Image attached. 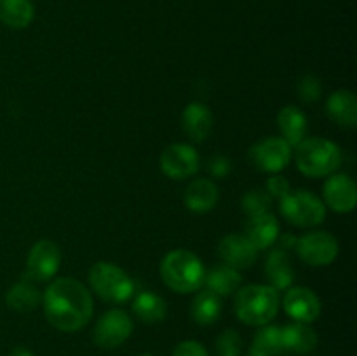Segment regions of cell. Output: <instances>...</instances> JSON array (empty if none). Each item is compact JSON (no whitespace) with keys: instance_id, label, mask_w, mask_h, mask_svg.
Listing matches in <instances>:
<instances>
[{"instance_id":"cell-1","label":"cell","mask_w":357,"mask_h":356,"mask_svg":"<svg viewBox=\"0 0 357 356\" xmlns=\"http://www.w3.org/2000/svg\"><path fill=\"white\" fill-rule=\"evenodd\" d=\"M89 290L73 278H59L44 293V313L49 323L61 332H77L93 316Z\"/></svg>"},{"instance_id":"cell-2","label":"cell","mask_w":357,"mask_h":356,"mask_svg":"<svg viewBox=\"0 0 357 356\" xmlns=\"http://www.w3.org/2000/svg\"><path fill=\"white\" fill-rule=\"evenodd\" d=\"M236 314L243 323L264 327L271 323L279 311V293L272 286L248 285L237 290L234 300Z\"/></svg>"},{"instance_id":"cell-3","label":"cell","mask_w":357,"mask_h":356,"mask_svg":"<svg viewBox=\"0 0 357 356\" xmlns=\"http://www.w3.org/2000/svg\"><path fill=\"white\" fill-rule=\"evenodd\" d=\"M162 281L178 293H190L204 285L206 271L197 255L188 250H174L160 264Z\"/></svg>"},{"instance_id":"cell-4","label":"cell","mask_w":357,"mask_h":356,"mask_svg":"<svg viewBox=\"0 0 357 356\" xmlns=\"http://www.w3.org/2000/svg\"><path fill=\"white\" fill-rule=\"evenodd\" d=\"M295 159L305 177H328L342 164V150L326 138H305L296 147Z\"/></svg>"},{"instance_id":"cell-5","label":"cell","mask_w":357,"mask_h":356,"mask_svg":"<svg viewBox=\"0 0 357 356\" xmlns=\"http://www.w3.org/2000/svg\"><path fill=\"white\" fill-rule=\"evenodd\" d=\"M89 283L94 293L110 304L128 302L135 295V283L128 272L110 262H98L89 271Z\"/></svg>"},{"instance_id":"cell-6","label":"cell","mask_w":357,"mask_h":356,"mask_svg":"<svg viewBox=\"0 0 357 356\" xmlns=\"http://www.w3.org/2000/svg\"><path fill=\"white\" fill-rule=\"evenodd\" d=\"M281 212L293 225L314 227L323 223L326 216V206L307 191L289 192L281 199Z\"/></svg>"},{"instance_id":"cell-7","label":"cell","mask_w":357,"mask_h":356,"mask_svg":"<svg viewBox=\"0 0 357 356\" xmlns=\"http://www.w3.org/2000/svg\"><path fill=\"white\" fill-rule=\"evenodd\" d=\"M132 332V320L122 309H110L98 320L93 339L103 349L119 348Z\"/></svg>"},{"instance_id":"cell-8","label":"cell","mask_w":357,"mask_h":356,"mask_svg":"<svg viewBox=\"0 0 357 356\" xmlns=\"http://www.w3.org/2000/svg\"><path fill=\"white\" fill-rule=\"evenodd\" d=\"M61 265V250L54 241L42 239L31 246L26 260V278L31 281H49Z\"/></svg>"},{"instance_id":"cell-9","label":"cell","mask_w":357,"mask_h":356,"mask_svg":"<svg viewBox=\"0 0 357 356\" xmlns=\"http://www.w3.org/2000/svg\"><path fill=\"white\" fill-rule=\"evenodd\" d=\"M296 250L303 262L314 267L328 265L337 258L338 241L330 232H309L296 241Z\"/></svg>"},{"instance_id":"cell-10","label":"cell","mask_w":357,"mask_h":356,"mask_svg":"<svg viewBox=\"0 0 357 356\" xmlns=\"http://www.w3.org/2000/svg\"><path fill=\"white\" fill-rule=\"evenodd\" d=\"M250 159L255 168L267 173H278L288 166L291 159V147L282 138H265L255 143L250 150Z\"/></svg>"},{"instance_id":"cell-11","label":"cell","mask_w":357,"mask_h":356,"mask_svg":"<svg viewBox=\"0 0 357 356\" xmlns=\"http://www.w3.org/2000/svg\"><path fill=\"white\" fill-rule=\"evenodd\" d=\"M160 170L173 180H185L199 171V154L190 145L173 143L160 154Z\"/></svg>"},{"instance_id":"cell-12","label":"cell","mask_w":357,"mask_h":356,"mask_svg":"<svg viewBox=\"0 0 357 356\" xmlns=\"http://www.w3.org/2000/svg\"><path fill=\"white\" fill-rule=\"evenodd\" d=\"M284 311L298 323H310L316 321L321 314V302L319 297L309 288L296 286L289 288L284 295Z\"/></svg>"},{"instance_id":"cell-13","label":"cell","mask_w":357,"mask_h":356,"mask_svg":"<svg viewBox=\"0 0 357 356\" xmlns=\"http://www.w3.org/2000/svg\"><path fill=\"white\" fill-rule=\"evenodd\" d=\"M218 253L225 265L237 271V269L251 267L257 260L258 250L243 234H230L220 241Z\"/></svg>"},{"instance_id":"cell-14","label":"cell","mask_w":357,"mask_h":356,"mask_svg":"<svg viewBox=\"0 0 357 356\" xmlns=\"http://www.w3.org/2000/svg\"><path fill=\"white\" fill-rule=\"evenodd\" d=\"M324 201L333 212L349 213L356 208L357 187L349 175H335L324 184Z\"/></svg>"},{"instance_id":"cell-15","label":"cell","mask_w":357,"mask_h":356,"mask_svg":"<svg viewBox=\"0 0 357 356\" xmlns=\"http://www.w3.org/2000/svg\"><path fill=\"white\" fill-rule=\"evenodd\" d=\"M183 131L190 136L194 142H204L209 136L213 128V114L206 105L190 103L181 115Z\"/></svg>"},{"instance_id":"cell-16","label":"cell","mask_w":357,"mask_h":356,"mask_svg":"<svg viewBox=\"0 0 357 356\" xmlns=\"http://www.w3.org/2000/svg\"><path fill=\"white\" fill-rule=\"evenodd\" d=\"M326 112L337 124L354 128L357 124V98L352 91L338 89L328 98Z\"/></svg>"},{"instance_id":"cell-17","label":"cell","mask_w":357,"mask_h":356,"mask_svg":"<svg viewBox=\"0 0 357 356\" xmlns=\"http://www.w3.org/2000/svg\"><path fill=\"white\" fill-rule=\"evenodd\" d=\"M279 236V223L274 215L268 212L260 213V215L251 216V220L246 225V237L253 243L257 250H265Z\"/></svg>"},{"instance_id":"cell-18","label":"cell","mask_w":357,"mask_h":356,"mask_svg":"<svg viewBox=\"0 0 357 356\" xmlns=\"http://www.w3.org/2000/svg\"><path fill=\"white\" fill-rule=\"evenodd\" d=\"M279 129L282 133V140L288 142L289 147H298L303 140L307 138L309 124L307 117L300 108L296 107H284L281 108L278 115Z\"/></svg>"},{"instance_id":"cell-19","label":"cell","mask_w":357,"mask_h":356,"mask_svg":"<svg viewBox=\"0 0 357 356\" xmlns=\"http://www.w3.org/2000/svg\"><path fill=\"white\" fill-rule=\"evenodd\" d=\"M218 188L211 180L199 178L187 187L185 192V205L195 213H206L213 209L218 202Z\"/></svg>"},{"instance_id":"cell-20","label":"cell","mask_w":357,"mask_h":356,"mask_svg":"<svg viewBox=\"0 0 357 356\" xmlns=\"http://www.w3.org/2000/svg\"><path fill=\"white\" fill-rule=\"evenodd\" d=\"M282 346L284 351L293 355H305L312 351L317 344V335L307 323H291L288 327L281 328Z\"/></svg>"},{"instance_id":"cell-21","label":"cell","mask_w":357,"mask_h":356,"mask_svg":"<svg viewBox=\"0 0 357 356\" xmlns=\"http://www.w3.org/2000/svg\"><path fill=\"white\" fill-rule=\"evenodd\" d=\"M265 274H267V279L272 288L275 290H286L293 283L295 271H293L288 253L282 248H278V250H274L268 255L267 265H265Z\"/></svg>"},{"instance_id":"cell-22","label":"cell","mask_w":357,"mask_h":356,"mask_svg":"<svg viewBox=\"0 0 357 356\" xmlns=\"http://www.w3.org/2000/svg\"><path fill=\"white\" fill-rule=\"evenodd\" d=\"M31 0H0V21L10 28H26L33 21Z\"/></svg>"},{"instance_id":"cell-23","label":"cell","mask_w":357,"mask_h":356,"mask_svg":"<svg viewBox=\"0 0 357 356\" xmlns=\"http://www.w3.org/2000/svg\"><path fill=\"white\" fill-rule=\"evenodd\" d=\"M132 311L143 323H159L166 318L167 306L162 297L152 292H142L135 297Z\"/></svg>"},{"instance_id":"cell-24","label":"cell","mask_w":357,"mask_h":356,"mask_svg":"<svg viewBox=\"0 0 357 356\" xmlns=\"http://www.w3.org/2000/svg\"><path fill=\"white\" fill-rule=\"evenodd\" d=\"M190 313L195 323L202 325V327L213 325L222 314V299L211 290H204L194 299Z\"/></svg>"},{"instance_id":"cell-25","label":"cell","mask_w":357,"mask_h":356,"mask_svg":"<svg viewBox=\"0 0 357 356\" xmlns=\"http://www.w3.org/2000/svg\"><path fill=\"white\" fill-rule=\"evenodd\" d=\"M7 306L13 307L17 313H30L38 306L40 300V293H38L37 286L33 285L31 279H23V281L16 283L13 288L7 292Z\"/></svg>"},{"instance_id":"cell-26","label":"cell","mask_w":357,"mask_h":356,"mask_svg":"<svg viewBox=\"0 0 357 356\" xmlns=\"http://www.w3.org/2000/svg\"><path fill=\"white\" fill-rule=\"evenodd\" d=\"M204 281L208 290L215 292L218 297H227L239 290L241 274L229 265H218L206 276Z\"/></svg>"},{"instance_id":"cell-27","label":"cell","mask_w":357,"mask_h":356,"mask_svg":"<svg viewBox=\"0 0 357 356\" xmlns=\"http://www.w3.org/2000/svg\"><path fill=\"white\" fill-rule=\"evenodd\" d=\"M253 348L267 356H282V353L286 351L284 346H282L281 328L274 327V325H268V327L261 328V330L255 335Z\"/></svg>"},{"instance_id":"cell-28","label":"cell","mask_w":357,"mask_h":356,"mask_svg":"<svg viewBox=\"0 0 357 356\" xmlns=\"http://www.w3.org/2000/svg\"><path fill=\"white\" fill-rule=\"evenodd\" d=\"M243 341L236 330H225L216 339V356H241Z\"/></svg>"},{"instance_id":"cell-29","label":"cell","mask_w":357,"mask_h":356,"mask_svg":"<svg viewBox=\"0 0 357 356\" xmlns=\"http://www.w3.org/2000/svg\"><path fill=\"white\" fill-rule=\"evenodd\" d=\"M268 206H271V195L261 191H251L243 198L244 212L250 213L251 216L268 212Z\"/></svg>"},{"instance_id":"cell-30","label":"cell","mask_w":357,"mask_h":356,"mask_svg":"<svg viewBox=\"0 0 357 356\" xmlns=\"http://www.w3.org/2000/svg\"><path fill=\"white\" fill-rule=\"evenodd\" d=\"M296 91H298V96L302 98L303 101L312 103V101L319 100L323 87H321V82L316 77L305 75L298 80V84H296Z\"/></svg>"},{"instance_id":"cell-31","label":"cell","mask_w":357,"mask_h":356,"mask_svg":"<svg viewBox=\"0 0 357 356\" xmlns=\"http://www.w3.org/2000/svg\"><path fill=\"white\" fill-rule=\"evenodd\" d=\"M173 356H208V351L197 341H183L174 348Z\"/></svg>"},{"instance_id":"cell-32","label":"cell","mask_w":357,"mask_h":356,"mask_svg":"<svg viewBox=\"0 0 357 356\" xmlns=\"http://www.w3.org/2000/svg\"><path fill=\"white\" fill-rule=\"evenodd\" d=\"M208 171L213 177L223 178L229 175L230 171V161L225 159L223 156H215L208 161Z\"/></svg>"},{"instance_id":"cell-33","label":"cell","mask_w":357,"mask_h":356,"mask_svg":"<svg viewBox=\"0 0 357 356\" xmlns=\"http://www.w3.org/2000/svg\"><path fill=\"white\" fill-rule=\"evenodd\" d=\"M267 188H268V192L274 195V198H279V199H282L286 194H289V192H291V191H289L288 180H286L284 177L268 178Z\"/></svg>"},{"instance_id":"cell-34","label":"cell","mask_w":357,"mask_h":356,"mask_svg":"<svg viewBox=\"0 0 357 356\" xmlns=\"http://www.w3.org/2000/svg\"><path fill=\"white\" fill-rule=\"evenodd\" d=\"M9 356H33V355H31L30 349L23 348V346H17V348H14L13 351L9 353Z\"/></svg>"},{"instance_id":"cell-35","label":"cell","mask_w":357,"mask_h":356,"mask_svg":"<svg viewBox=\"0 0 357 356\" xmlns=\"http://www.w3.org/2000/svg\"><path fill=\"white\" fill-rule=\"evenodd\" d=\"M246 356H267V355H264V353H261V351H258V349L251 348V349H250V353H248Z\"/></svg>"},{"instance_id":"cell-36","label":"cell","mask_w":357,"mask_h":356,"mask_svg":"<svg viewBox=\"0 0 357 356\" xmlns=\"http://www.w3.org/2000/svg\"><path fill=\"white\" fill-rule=\"evenodd\" d=\"M143 356H150V355H143Z\"/></svg>"}]
</instances>
